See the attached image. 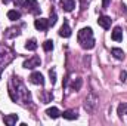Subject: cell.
Segmentation results:
<instances>
[{
	"label": "cell",
	"mask_w": 127,
	"mask_h": 126,
	"mask_svg": "<svg viewBox=\"0 0 127 126\" xmlns=\"http://www.w3.org/2000/svg\"><path fill=\"white\" fill-rule=\"evenodd\" d=\"M49 77H50V83L55 85L56 83V71H55V68L49 70Z\"/></svg>",
	"instance_id": "24"
},
{
	"label": "cell",
	"mask_w": 127,
	"mask_h": 126,
	"mask_svg": "<svg viewBox=\"0 0 127 126\" xmlns=\"http://www.w3.org/2000/svg\"><path fill=\"white\" fill-rule=\"evenodd\" d=\"M12 60H13V52L10 49H7V48L0 45V71H3V68Z\"/></svg>",
	"instance_id": "3"
},
{
	"label": "cell",
	"mask_w": 127,
	"mask_h": 126,
	"mask_svg": "<svg viewBox=\"0 0 127 126\" xmlns=\"http://www.w3.org/2000/svg\"><path fill=\"white\" fill-rule=\"evenodd\" d=\"M3 120H4L6 125L13 126V125H16V122H18V116H16V114H9V116H4Z\"/></svg>",
	"instance_id": "16"
},
{
	"label": "cell",
	"mask_w": 127,
	"mask_h": 126,
	"mask_svg": "<svg viewBox=\"0 0 127 126\" xmlns=\"http://www.w3.org/2000/svg\"><path fill=\"white\" fill-rule=\"evenodd\" d=\"M126 79H127V73L126 71H121V74H120V80H121V82H126Z\"/></svg>",
	"instance_id": "25"
},
{
	"label": "cell",
	"mask_w": 127,
	"mask_h": 126,
	"mask_svg": "<svg viewBox=\"0 0 127 126\" xmlns=\"http://www.w3.org/2000/svg\"><path fill=\"white\" fill-rule=\"evenodd\" d=\"M59 36L61 37H65V39L71 36V28H69V25H68L66 21H64V25L61 27V30H59Z\"/></svg>",
	"instance_id": "12"
},
{
	"label": "cell",
	"mask_w": 127,
	"mask_h": 126,
	"mask_svg": "<svg viewBox=\"0 0 127 126\" xmlns=\"http://www.w3.org/2000/svg\"><path fill=\"white\" fill-rule=\"evenodd\" d=\"M13 3H15V6H21L22 4V0H13Z\"/></svg>",
	"instance_id": "27"
},
{
	"label": "cell",
	"mask_w": 127,
	"mask_h": 126,
	"mask_svg": "<svg viewBox=\"0 0 127 126\" xmlns=\"http://www.w3.org/2000/svg\"><path fill=\"white\" fill-rule=\"evenodd\" d=\"M46 114H47L50 119H58V117L61 116V111H59L56 107H50V108L46 110Z\"/></svg>",
	"instance_id": "15"
},
{
	"label": "cell",
	"mask_w": 127,
	"mask_h": 126,
	"mask_svg": "<svg viewBox=\"0 0 127 126\" xmlns=\"http://www.w3.org/2000/svg\"><path fill=\"white\" fill-rule=\"evenodd\" d=\"M59 4H61V7H62L65 12H71L75 7V1L74 0H61Z\"/></svg>",
	"instance_id": "9"
},
{
	"label": "cell",
	"mask_w": 127,
	"mask_h": 126,
	"mask_svg": "<svg viewBox=\"0 0 127 126\" xmlns=\"http://www.w3.org/2000/svg\"><path fill=\"white\" fill-rule=\"evenodd\" d=\"M111 54H112L117 60H123V58H124V52H123V49H120V48H112V49H111Z\"/></svg>",
	"instance_id": "18"
},
{
	"label": "cell",
	"mask_w": 127,
	"mask_h": 126,
	"mask_svg": "<svg viewBox=\"0 0 127 126\" xmlns=\"http://www.w3.org/2000/svg\"><path fill=\"white\" fill-rule=\"evenodd\" d=\"M24 7L32 15H38L40 13V6H38L37 0H25L24 1Z\"/></svg>",
	"instance_id": "5"
},
{
	"label": "cell",
	"mask_w": 127,
	"mask_h": 126,
	"mask_svg": "<svg viewBox=\"0 0 127 126\" xmlns=\"http://www.w3.org/2000/svg\"><path fill=\"white\" fill-rule=\"evenodd\" d=\"M77 39H78V43L81 45L83 49H87L89 51V49H93L95 48V37H93V31H92L90 27L81 28L78 31Z\"/></svg>",
	"instance_id": "2"
},
{
	"label": "cell",
	"mask_w": 127,
	"mask_h": 126,
	"mask_svg": "<svg viewBox=\"0 0 127 126\" xmlns=\"http://www.w3.org/2000/svg\"><path fill=\"white\" fill-rule=\"evenodd\" d=\"M7 18H9L10 21H18V19L21 18V12L16 10V9H12V10L7 12Z\"/></svg>",
	"instance_id": "17"
},
{
	"label": "cell",
	"mask_w": 127,
	"mask_h": 126,
	"mask_svg": "<svg viewBox=\"0 0 127 126\" xmlns=\"http://www.w3.org/2000/svg\"><path fill=\"white\" fill-rule=\"evenodd\" d=\"M117 113H118V116H120V117H123V114H127V104H126V102H121V104L118 105Z\"/></svg>",
	"instance_id": "20"
},
{
	"label": "cell",
	"mask_w": 127,
	"mask_h": 126,
	"mask_svg": "<svg viewBox=\"0 0 127 126\" xmlns=\"http://www.w3.org/2000/svg\"><path fill=\"white\" fill-rule=\"evenodd\" d=\"M81 85H83V80H81V79H75V80L72 82V85H71V89H72V91H80Z\"/></svg>",
	"instance_id": "21"
},
{
	"label": "cell",
	"mask_w": 127,
	"mask_h": 126,
	"mask_svg": "<svg viewBox=\"0 0 127 126\" xmlns=\"http://www.w3.org/2000/svg\"><path fill=\"white\" fill-rule=\"evenodd\" d=\"M62 116L66 120H75L78 117V113H77V110H65L62 113Z\"/></svg>",
	"instance_id": "11"
},
{
	"label": "cell",
	"mask_w": 127,
	"mask_h": 126,
	"mask_svg": "<svg viewBox=\"0 0 127 126\" xmlns=\"http://www.w3.org/2000/svg\"><path fill=\"white\" fill-rule=\"evenodd\" d=\"M34 27H35L37 30H40V31H46V30L49 28V21L44 19V18H37V19L34 21Z\"/></svg>",
	"instance_id": "8"
},
{
	"label": "cell",
	"mask_w": 127,
	"mask_h": 126,
	"mask_svg": "<svg viewBox=\"0 0 127 126\" xmlns=\"http://www.w3.org/2000/svg\"><path fill=\"white\" fill-rule=\"evenodd\" d=\"M97 96L95 94H89L87 95V98L84 99V108H86V111L87 113H95L96 107H97Z\"/></svg>",
	"instance_id": "4"
},
{
	"label": "cell",
	"mask_w": 127,
	"mask_h": 126,
	"mask_svg": "<svg viewBox=\"0 0 127 126\" xmlns=\"http://www.w3.org/2000/svg\"><path fill=\"white\" fill-rule=\"evenodd\" d=\"M19 34H21V30H19L18 27H10V28H7V31L4 33V37L12 39V37H15V36H19Z\"/></svg>",
	"instance_id": "14"
},
{
	"label": "cell",
	"mask_w": 127,
	"mask_h": 126,
	"mask_svg": "<svg viewBox=\"0 0 127 126\" xmlns=\"http://www.w3.org/2000/svg\"><path fill=\"white\" fill-rule=\"evenodd\" d=\"M111 3V0H102V7H108Z\"/></svg>",
	"instance_id": "26"
},
{
	"label": "cell",
	"mask_w": 127,
	"mask_h": 126,
	"mask_svg": "<svg viewBox=\"0 0 127 126\" xmlns=\"http://www.w3.org/2000/svg\"><path fill=\"white\" fill-rule=\"evenodd\" d=\"M30 82H31L32 85H40V86H43V85H44V77H43L41 73L32 71L31 74H30Z\"/></svg>",
	"instance_id": "7"
},
{
	"label": "cell",
	"mask_w": 127,
	"mask_h": 126,
	"mask_svg": "<svg viewBox=\"0 0 127 126\" xmlns=\"http://www.w3.org/2000/svg\"><path fill=\"white\" fill-rule=\"evenodd\" d=\"M40 64H41V60H40V57H37V55H34L31 58H28L27 61H24V68H27V70H34V68H37V67H40Z\"/></svg>",
	"instance_id": "6"
},
{
	"label": "cell",
	"mask_w": 127,
	"mask_h": 126,
	"mask_svg": "<svg viewBox=\"0 0 127 126\" xmlns=\"http://www.w3.org/2000/svg\"><path fill=\"white\" fill-rule=\"evenodd\" d=\"M43 49H44L46 52H50V51L53 49V42H52V40H46V42L43 43Z\"/></svg>",
	"instance_id": "23"
},
{
	"label": "cell",
	"mask_w": 127,
	"mask_h": 126,
	"mask_svg": "<svg viewBox=\"0 0 127 126\" xmlns=\"http://www.w3.org/2000/svg\"><path fill=\"white\" fill-rule=\"evenodd\" d=\"M111 21H112V19H111L109 16H105V15H103V16H99V19H97V24H99L102 28L108 30V28L111 27Z\"/></svg>",
	"instance_id": "10"
},
{
	"label": "cell",
	"mask_w": 127,
	"mask_h": 126,
	"mask_svg": "<svg viewBox=\"0 0 127 126\" xmlns=\"http://www.w3.org/2000/svg\"><path fill=\"white\" fill-rule=\"evenodd\" d=\"M9 95L12 98V101H18L19 104H30L31 102V95L27 91V88L24 86V83L19 80V77H12L9 82Z\"/></svg>",
	"instance_id": "1"
},
{
	"label": "cell",
	"mask_w": 127,
	"mask_h": 126,
	"mask_svg": "<svg viewBox=\"0 0 127 126\" xmlns=\"http://www.w3.org/2000/svg\"><path fill=\"white\" fill-rule=\"evenodd\" d=\"M0 79H1V71H0Z\"/></svg>",
	"instance_id": "29"
},
{
	"label": "cell",
	"mask_w": 127,
	"mask_h": 126,
	"mask_svg": "<svg viewBox=\"0 0 127 126\" xmlns=\"http://www.w3.org/2000/svg\"><path fill=\"white\" fill-rule=\"evenodd\" d=\"M111 37H112L114 42H120V40H123V30H121L120 27H115V28L112 30Z\"/></svg>",
	"instance_id": "13"
},
{
	"label": "cell",
	"mask_w": 127,
	"mask_h": 126,
	"mask_svg": "<svg viewBox=\"0 0 127 126\" xmlns=\"http://www.w3.org/2000/svg\"><path fill=\"white\" fill-rule=\"evenodd\" d=\"M47 21H49V27H53V25L56 24V21H58V15H56V12H50V18H49Z\"/></svg>",
	"instance_id": "22"
},
{
	"label": "cell",
	"mask_w": 127,
	"mask_h": 126,
	"mask_svg": "<svg viewBox=\"0 0 127 126\" xmlns=\"http://www.w3.org/2000/svg\"><path fill=\"white\" fill-rule=\"evenodd\" d=\"M1 1H3V3H4V4H6V3H9V1H10V0H1Z\"/></svg>",
	"instance_id": "28"
},
{
	"label": "cell",
	"mask_w": 127,
	"mask_h": 126,
	"mask_svg": "<svg viewBox=\"0 0 127 126\" xmlns=\"http://www.w3.org/2000/svg\"><path fill=\"white\" fill-rule=\"evenodd\" d=\"M25 49H28V51H35V49H37V40H35V39L27 40V42H25Z\"/></svg>",
	"instance_id": "19"
}]
</instances>
